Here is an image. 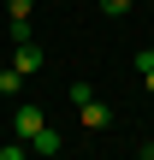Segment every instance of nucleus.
<instances>
[{
  "mask_svg": "<svg viewBox=\"0 0 154 160\" xmlns=\"http://www.w3.org/2000/svg\"><path fill=\"white\" fill-rule=\"evenodd\" d=\"M89 101H95V83L77 77V83H71V107H89Z\"/></svg>",
  "mask_w": 154,
  "mask_h": 160,
  "instance_id": "5",
  "label": "nucleus"
},
{
  "mask_svg": "<svg viewBox=\"0 0 154 160\" xmlns=\"http://www.w3.org/2000/svg\"><path fill=\"white\" fill-rule=\"evenodd\" d=\"M30 148H36V154H59V148H65V137H59V131H53V125H42V131H36V142H30Z\"/></svg>",
  "mask_w": 154,
  "mask_h": 160,
  "instance_id": "4",
  "label": "nucleus"
},
{
  "mask_svg": "<svg viewBox=\"0 0 154 160\" xmlns=\"http://www.w3.org/2000/svg\"><path fill=\"white\" fill-rule=\"evenodd\" d=\"M142 160H154V148H142Z\"/></svg>",
  "mask_w": 154,
  "mask_h": 160,
  "instance_id": "11",
  "label": "nucleus"
},
{
  "mask_svg": "<svg viewBox=\"0 0 154 160\" xmlns=\"http://www.w3.org/2000/svg\"><path fill=\"white\" fill-rule=\"evenodd\" d=\"M142 83H148V95H154V65H148V71H142Z\"/></svg>",
  "mask_w": 154,
  "mask_h": 160,
  "instance_id": "10",
  "label": "nucleus"
},
{
  "mask_svg": "<svg viewBox=\"0 0 154 160\" xmlns=\"http://www.w3.org/2000/svg\"><path fill=\"white\" fill-rule=\"evenodd\" d=\"M47 119H42V107H18L12 113V131H18V142H36V131H42Z\"/></svg>",
  "mask_w": 154,
  "mask_h": 160,
  "instance_id": "1",
  "label": "nucleus"
},
{
  "mask_svg": "<svg viewBox=\"0 0 154 160\" xmlns=\"http://www.w3.org/2000/svg\"><path fill=\"white\" fill-rule=\"evenodd\" d=\"M101 12H107V18H125V12H131V0H101Z\"/></svg>",
  "mask_w": 154,
  "mask_h": 160,
  "instance_id": "7",
  "label": "nucleus"
},
{
  "mask_svg": "<svg viewBox=\"0 0 154 160\" xmlns=\"http://www.w3.org/2000/svg\"><path fill=\"white\" fill-rule=\"evenodd\" d=\"M137 65H142V71H148V65H154V42H148V48H142V53H137Z\"/></svg>",
  "mask_w": 154,
  "mask_h": 160,
  "instance_id": "9",
  "label": "nucleus"
},
{
  "mask_svg": "<svg viewBox=\"0 0 154 160\" xmlns=\"http://www.w3.org/2000/svg\"><path fill=\"white\" fill-rule=\"evenodd\" d=\"M0 160H24V142H6V148H0Z\"/></svg>",
  "mask_w": 154,
  "mask_h": 160,
  "instance_id": "8",
  "label": "nucleus"
},
{
  "mask_svg": "<svg viewBox=\"0 0 154 160\" xmlns=\"http://www.w3.org/2000/svg\"><path fill=\"white\" fill-rule=\"evenodd\" d=\"M77 125H83V131H101V125H113V107H107V101L95 95L89 107H77Z\"/></svg>",
  "mask_w": 154,
  "mask_h": 160,
  "instance_id": "3",
  "label": "nucleus"
},
{
  "mask_svg": "<svg viewBox=\"0 0 154 160\" xmlns=\"http://www.w3.org/2000/svg\"><path fill=\"white\" fill-rule=\"evenodd\" d=\"M12 71H18V77H36V71H42V48H36V42H18V53H12Z\"/></svg>",
  "mask_w": 154,
  "mask_h": 160,
  "instance_id": "2",
  "label": "nucleus"
},
{
  "mask_svg": "<svg viewBox=\"0 0 154 160\" xmlns=\"http://www.w3.org/2000/svg\"><path fill=\"white\" fill-rule=\"evenodd\" d=\"M148 148H154V142H148Z\"/></svg>",
  "mask_w": 154,
  "mask_h": 160,
  "instance_id": "13",
  "label": "nucleus"
},
{
  "mask_svg": "<svg viewBox=\"0 0 154 160\" xmlns=\"http://www.w3.org/2000/svg\"><path fill=\"white\" fill-rule=\"evenodd\" d=\"M24 160H30V154H24Z\"/></svg>",
  "mask_w": 154,
  "mask_h": 160,
  "instance_id": "12",
  "label": "nucleus"
},
{
  "mask_svg": "<svg viewBox=\"0 0 154 160\" xmlns=\"http://www.w3.org/2000/svg\"><path fill=\"white\" fill-rule=\"evenodd\" d=\"M18 83H24V77H18V71L6 65V71H0V95H18Z\"/></svg>",
  "mask_w": 154,
  "mask_h": 160,
  "instance_id": "6",
  "label": "nucleus"
}]
</instances>
